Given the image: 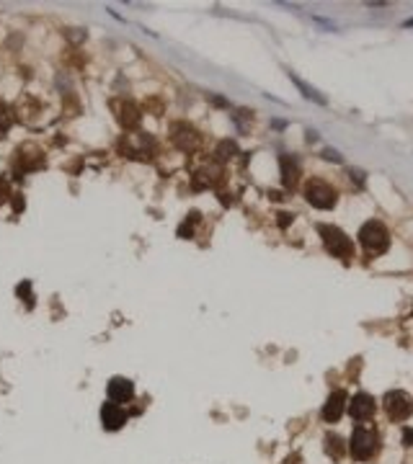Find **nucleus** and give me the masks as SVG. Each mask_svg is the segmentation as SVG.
Wrapping results in <instances>:
<instances>
[{"label":"nucleus","mask_w":413,"mask_h":464,"mask_svg":"<svg viewBox=\"0 0 413 464\" xmlns=\"http://www.w3.org/2000/svg\"><path fill=\"white\" fill-rule=\"evenodd\" d=\"M359 242H362V248L367 250V256H380V253L388 250L390 245V232L388 227L377 220H370L362 224V230H359Z\"/></svg>","instance_id":"nucleus-1"},{"label":"nucleus","mask_w":413,"mask_h":464,"mask_svg":"<svg viewBox=\"0 0 413 464\" xmlns=\"http://www.w3.org/2000/svg\"><path fill=\"white\" fill-rule=\"evenodd\" d=\"M318 232H320L323 242H326V248L330 250V256H336L341 261L354 258V242H351V238H346L338 227H333V224H318Z\"/></svg>","instance_id":"nucleus-2"},{"label":"nucleus","mask_w":413,"mask_h":464,"mask_svg":"<svg viewBox=\"0 0 413 464\" xmlns=\"http://www.w3.org/2000/svg\"><path fill=\"white\" fill-rule=\"evenodd\" d=\"M377 444H380V439H377V433L372 428H354L351 433V441H349V451H351V457L359 459V462H367V459H372L374 454H377Z\"/></svg>","instance_id":"nucleus-3"},{"label":"nucleus","mask_w":413,"mask_h":464,"mask_svg":"<svg viewBox=\"0 0 413 464\" xmlns=\"http://www.w3.org/2000/svg\"><path fill=\"white\" fill-rule=\"evenodd\" d=\"M305 199H308L315 209H330L336 204V188L328 186L326 181L312 178V181L305 183Z\"/></svg>","instance_id":"nucleus-4"},{"label":"nucleus","mask_w":413,"mask_h":464,"mask_svg":"<svg viewBox=\"0 0 413 464\" xmlns=\"http://www.w3.org/2000/svg\"><path fill=\"white\" fill-rule=\"evenodd\" d=\"M385 413H388L390 421H406V418L413 413V400L408 392L403 389H392V392L385 395Z\"/></svg>","instance_id":"nucleus-5"},{"label":"nucleus","mask_w":413,"mask_h":464,"mask_svg":"<svg viewBox=\"0 0 413 464\" xmlns=\"http://www.w3.org/2000/svg\"><path fill=\"white\" fill-rule=\"evenodd\" d=\"M377 405H374V397L367 395V392H359L351 397V403H349V413H351L354 421H370L374 415Z\"/></svg>","instance_id":"nucleus-6"},{"label":"nucleus","mask_w":413,"mask_h":464,"mask_svg":"<svg viewBox=\"0 0 413 464\" xmlns=\"http://www.w3.org/2000/svg\"><path fill=\"white\" fill-rule=\"evenodd\" d=\"M344 410H346V392H344V389H336V392L326 400L320 415H323V421H326V423H338L341 415H344Z\"/></svg>","instance_id":"nucleus-7"},{"label":"nucleus","mask_w":413,"mask_h":464,"mask_svg":"<svg viewBox=\"0 0 413 464\" xmlns=\"http://www.w3.org/2000/svg\"><path fill=\"white\" fill-rule=\"evenodd\" d=\"M101 423H103V428L106 431H119L124 423H127V413L122 410V405H116V403H103L101 407Z\"/></svg>","instance_id":"nucleus-8"},{"label":"nucleus","mask_w":413,"mask_h":464,"mask_svg":"<svg viewBox=\"0 0 413 464\" xmlns=\"http://www.w3.org/2000/svg\"><path fill=\"white\" fill-rule=\"evenodd\" d=\"M106 395H109L111 403H129V400L134 397V384L129 379H124V377H114L109 382V387H106Z\"/></svg>","instance_id":"nucleus-9"},{"label":"nucleus","mask_w":413,"mask_h":464,"mask_svg":"<svg viewBox=\"0 0 413 464\" xmlns=\"http://www.w3.org/2000/svg\"><path fill=\"white\" fill-rule=\"evenodd\" d=\"M173 134H170V137H173V142L178 144V147L181 150H194L196 144H199V134H196L191 126L188 124H173V129H170Z\"/></svg>","instance_id":"nucleus-10"},{"label":"nucleus","mask_w":413,"mask_h":464,"mask_svg":"<svg viewBox=\"0 0 413 464\" xmlns=\"http://www.w3.org/2000/svg\"><path fill=\"white\" fill-rule=\"evenodd\" d=\"M114 111H116V119H119V124L124 129H134V126L140 124V111H137V106L129 103V101L114 103Z\"/></svg>","instance_id":"nucleus-11"},{"label":"nucleus","mask_w":413,"mask_h":464,"mask_svg":"<svg viewBox=\"0 0 413 464\" xmlns=\"http://www.w3.org/2000/svg\"><path fill=\"white\" fill-rule=\"evenodd\" d=\"M279 165H282V183H284L287 188H294V183H297V176H300L297 162H294L292 158H287V155H282Z\"/></svg>","instance_id":"nucleus-12"},{"label":"nucleus","mask_w":413,"mask_h":464,"mask_svg":"<svg viewBox=\"0 0 413 464\" xmlns=\"http://www.w3.org/2000/svg\"><path fill=\"white\" fill-rule=\"evenodd\" d=\"M289 78H292V83H294V85H297V88L302 90V96H305V98H312V101H315V103H320V106H326V98H323V96L318 93V90H315V88H310V85H305V83H302V80H300L297 75H294V72H289Z\"/></svg>","instance_id":"nucleus-13"},{"label":"nucleus","mask_w":413,"mask_h":464,"mask_svg":"<svg viewBox=\"0 0 413 464\" xmlns=\"http://www.w3.org/2000/svg\"><path fill=\"white\" fill-rule=\"evenodd\" d=\"M326 451L333 459H341V457H344V451H346V444L341 441L338 436H326Z\"/></svg>","instance_id":"nucleus-14"},{"label":"nucleus","mask_w":413,"mask_h":464,"mask_svg":"<svg viewBox=\"0 0 413 464\" xmlns=\"http://www.w3.org/2000/svg\"><path fill=\"white\" fill-rule=\"evenodd\" d=\"M235 152H238V144L232 142V140H230V142H220V147H217V158H220V160H230Z\"/></svg>","instance_id":"nucleus-15"},{"label":"nucleus","mask_w":413,"mask_h":464,"mask_svg":"<svg viewBox=\"0 0 413 464\" xmlns=\"http://www.w3.org/2000/svg\"><path fill=\"white\" fill-rule=\"evenodd\" d=\"M11 124H13L11 111H8L5 103H0V132H8V129H11Z\"/></svg>","instance_id":"nucleus-16"},{"label":"nucleus","mask_w":413,"mask_h":464,"mask_svg":"<svg viewBox=\"0 0 413 464\" xmlns=\"http://www.w3.org/2000/svg\"><path fill=\"white\" fill-rule=\"evenodd\" d=\"M8 196H11V194H8V181H5V178H0V204H3Z\"/></svg>","instance_id":"nucleus-17"},{"label":"nucleus","mask_w":413,"mask_h":464,"mask_svg":"<svg viewBox=\"0 0 413 464\" xmlns=\"http://www.w3.org/2000/svg\"><path fill=\"white\" fill-rule=\"evenodd\" d=\"M323 158L326 160H333V162H341V155L336 150H323Z\"/></svg>","instance_id":"nucleus-18"},{"label":"nucleus","mask_w":413,"mask_h":464,"mask_svg":"<svg viewBox=\"0 0 413 464\" xmlns=\"http://www.w3.org/2000/svg\"><path fill=\"white\" fill-rule=\"evenodd\" d=\"M403 444L413 446V428H403Z\"/></svg>","instance_id":"nucleus-19"},{"label":"nucleus","mask_w":413,"mask_h":464,"mask_svg":"<svg viewBox=\"0 0 413 464\" xmlns=\"http://www.w3.org/2000/svg\"><path fill=\"white\" fill-rule=\"evenodd\" d=\"M289 222H292V214L282 212V214H279V227H287V224H289Z\"/></svg>","instance_id":"nucleus-20"},{"label":"nucleus","mask_w":413,"mask_h":464,"mask_svg":"<svg viewBox=\"0 0 413 464\" xmlns=\"http://www.w3.org/2000/svg\"><path fill=\"white\" fill-rule=\"evenodd\" d=\"M13 209H16V212H21V209H23V199H21V194H16V196H13Z\"/></svg>","instance_id":"nucleus-21"},{"label":"nucleus","mask_w":413,"mask_h":464,"mask_svg":"<svg viewBox=\"0 0 413 464\" xmlns=\"http://www.w3.org/2000/svg\"><path fill=\"white\" fill-rule=\"evenodd\" d=\"M268 196H271V199H274V202H279V199H284V196L279 194V191H271V194H268Z\"/></svg>","instance_id":"nucleus-22"},{"label":"nucleus","mask_w":413,"mask_h":464,"mask_svg":"<svg viewBox=\"0 0 413 464\" xmlns=\"http://www.w3.org/2000/svg\"><path fill=\"white\" fill-rule=\"evenodd\" d=\"M406 26H413V18H411V21H406Z\"/></svg>","instance_id":"nucleus-23"}]
</instances>
